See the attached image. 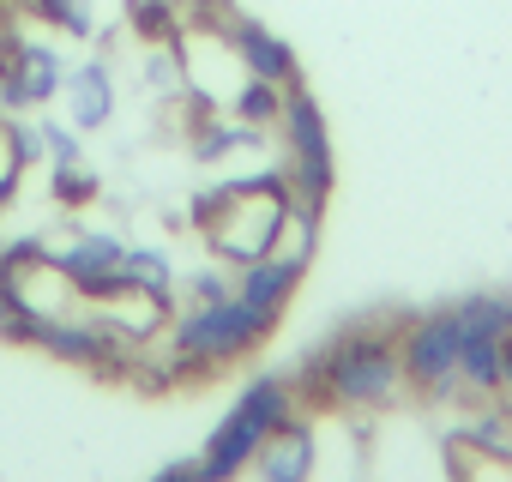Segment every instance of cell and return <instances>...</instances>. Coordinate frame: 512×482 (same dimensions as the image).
I'll return each instance as SVG.
<instances>
[{
	"mask_svg": "<svg viewBox=\"0 0 512 482\" xmlns=\"http://www.w3.org/2000/svg\"><path fill=\"white\" fill-rule=\"evenodd\" d=\"M284 416H290V386L284 380H260V386H247L241 392V404L229 410V422L211 434V446H205V482H229L253 452H260L266 440H272V428H284Z\"/></svg>",
	"mask_w": 512,
	"mask_h": 482,
	"instance_id": "6da1fadb",
	"label": "cell"
},
{
	"mask_svg": "<svg viewBox=\"0 0 512 482\" xmlns=\"http://www.w3.org/2000/svg\"><path fill=\"white\" fill-rule=\"evenodd\" d=\"M404 374V356L392 350V338L380 332H356V338H338L326 356H320V386L332 398H350V404H380L392 398Z\"/></svg>",
	"mask_w": 512,
	"mask_h": 482,
	"instance_id": "7a4b0ae2",
	"label": "cell"
},
{
	"mask_svg": "<svg viewBox=\"0 0 512 482\" xmlns=\"http://www.w3.org/2000/svg\"><path fill=\"white\" fill-rule=\"evenodd\" d=\"M272 320L278 314H266V308H253V302H205L187 326H181V356H199V362H223V356H235V350H247V344H260L266 332H272Z\"/></svg>",
	"mask_w": 512,
	"mask_h": 482,
	"instance_id": "3957f363",
	"label": "cell"
},
{
	"mask_svg": "<svg viewBox=\"0 0 512 482\" xmlns=\"http://www.w3.org/2000/svg\"><path fill=\"white\" fill-rule=\"evenodd\" d=\"M458 350H464V332H458V308H452V314H428V320H416L398 356H404V374H410L422 392L446 398V392L464 380V374H458Z\"/></svg>",
	"mask_w": 512,
	"mask_h": 482,
	"instance_id": "277c9868",
	"label": "cell"
},
{
	"mask_svg": "<svg viewBox=\"0 0 512 482\" xmlns=\"http://www.w3.org/2000/svg\"><path fill=\"white\" fill-rule=\"evenodd\" d=\"M512 326V296H470L458 308V332H464V350H458V374L482 392L500 386V338Z\"/></svg>",
	"mask_w": 512,
	"mask_h": 482,
	"instance_id": "5b68a950",
	"label": "cell"
},
{
	"mask_svg": "<svg viewBox=\"0 0 512 482\" xmlns=\"http://www.w3.org/2000/svg\"><path fill=\"white\" fill-rule=\"evenodd\" d=\"M284 127H290V157H296V181H302V211H320L326 187H332V139H326V115L314 109L308 91L284 97Z\"/></svg>",
	"mask_w": 512,
	"mask_h": 482,
	"instance_id": "8992f818",
	"label": "cell"
},
{
	"mask_svg": "<svg viewBox=\"0 0 512 482\" xmlns=\"http://www.w3.org/2000/svg\"><path fill=\"white\" fill-rule=\"evenodd\" d=\"M229 43H235L241 67H247L253 79H272V85L296 79V55H290V43H278L266 25H253V19H235V25H229Z\"/></svg>",
	"mask_w": 512,
	"mask_h": 482,
	"instance_id": "52a82bcc",
	"label": "cell"
},
{
	"mask_svg": "<svg viewBox=\"0 0 512 482\" xmlns=\"http://www.w3.org/2000/svg\"><path fill=\"white\" fill-rule=\"evenodd\" d=\"M55 85H61V61H55V49L25 43V49L13 55V67H7V79H0V97H7V103H43Z\"/></svg>",
	"mask_w": 512,
	"mask_h": 482,
	"instance_id": "ba28073f",
	"label": "cell"
},
{
	"mask_svg": "<svg viewBox=\"0 0 512 482\" xmlns=\"http://www.w3.org/2000/svg\"><path fill=\"white\" fill-rule=\"evenodd\" d=\"M260 470H266V482H308V470H314V434L308 428H272Z\"/></svg>",
	"mask_w": 512,
	"mask_h": 482,
	"instance_id": "9c48e42d",
	"label": "cell"
},
{
	"mask_svg": "<svg viewBox=\"0 0 512 482\" xmlns=\"http://www.w3.org/2000/svg\"><path fill=\"white\" fill-rule=\"evenodd\" d=\"M296 278H302V266H296V260H253V266H247V278H241V302L278 314V308H284V296L296 290Z\"/></svg>",
	"mask_w": 512,
	"mask_h": 482,
	"instance_id": "30bf717a",
	"label": "cell"
},
{
	"mask_svg": "<svg viewBox=\"0 0 512 482\" xmlns=\"http://www.w3.org/2000/svg\"><path fill=\"white\" fill-rule=\"evenodd\" d=\"M61 266H67V278H73V284L97 290V284H121V272H127V254L115 248V241H79L73 254H61Z\"/></svg>",
	"mask_w": 512,
	"mask_h": 482,
	"instance_id": "8fae6325",
	"label": "cell"
},
{
	"mask_svg": "<svg viewBox=\"0 0 512 482\" xmlns=\"http://www.w3.org/2000/svg\"><path fill=\"white\" fill-rule=\"evenodd\" d=\"M73 121H79V127L109 121V73H103L97 61L73 73Z\"/></svg>",
	"mask_w": 512,
	"mask_h": 482,
	"instance_id": "7c38bea8",
	"label": "cell"
},
{
	"mask_svg": "<svg viewBox=\"0 0 512 482\" xmlns=\"http://www.w3.org/2000/svg\"><path fill=\"white\" fill-rule=\"evenodd\" d=\"M235 115H241V121H272V115H284V91H278L272 79H247V85L235 91Z\"/></svg>",
	"mask_w": 512,
	"mask_h": 482,
	"instance_id": "4fadbf2b",
	"label": "cell"
},
{
	"mask_svg": "<svg viewBox=\"0 0 512 482\" xmlns=\"http://www.w3.org/2000/svg\"><path fill=\"white\" fill-rule=\"evenodd\" d=\"M37 151V139L31 133H13V127H0V199L13 193V181H19V163Z\"/></svg>",
	"mask_w": 512,
	"mask_h": 482,
	"instance_id": "5bb4252c",
	"label": "cell"
},
{
	"mask_svg": "<svg viewBox=\"0 0 512 482\" xmlns=\"http://www.w3.org/2000/svg\"><path fill=\"white\" fill-rule=\"evenodd\" d=\"M37 7L49 19H61L67 31H91V13H85V0H37Z\"/></svg>",
	"mask_w": 512,
	"mask_h": 482,
	"instance_id": "9a60e30c",
	"label": "cell"
},
{
	"mask_svg": "<svg viewBox=\"0 0 512 482\" xmlns=\"http://www.w3.org/2000/svg\"><path fill=\"white\" fill-rule=\"evenodd\" d=\"M43 139H49V151H55V163H73V139H67L61 127H49Z\"/></svg>",
	"mask_w": 512,
	"mask_h": 482,
	"instance_id": "2e32d148",
	"label": "cell"
},
{
	"mask_svg": "<svg viewBox=\"0 0 512 482\" xmlns=\"http://www.w3.org/2000/svg\"><path fill=\"white\" fill-rule=\"evenodd\" d=\"M500 386L512 392V326H506V338H500Z\"/></svg>",
	"mask_w": 512,
	"mask_h": 482,
	"instance_id": "e0dca14e",
	"label": "cell"
},
{
	"mask_svg": "<svg viewBox=\"0 0 512 482\" xmlns=\"http://www.w3.org/2000/svg\"><path fill=\"white\" fill-rule=\"evenodd\" d=\"M157 482H205V470H187V464H181V470H169V476H157Z\"/></svg>",
	"mask_w": 512,
	"mask_h": 482,
	"instance_id": "ac0fdd59",
	"label": "cell"
},
{
	"mask_svg": "<svg viewBox=\"0 0 512 482\" xmlns=\"http://www.w3.org/2000/svg\"><path fill=\"white\" fill-rule=\"evenodd\" d=\"M169 7H193V0H169Z\"/></svg>",
	"mask_w": 512,
	"mask_h": 482,
	"instance_id": "d6986e66",
	"label": "cell"
}]
</instances>
